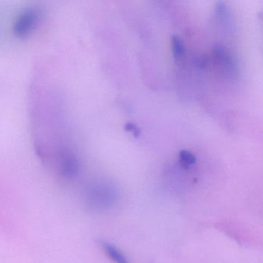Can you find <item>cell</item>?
<instances>
[{
  "label": "cell",
  "instance_id": "7a4b0ae2",
  "mask_svg": "<svg viewBox=\"0 0 263 263\" xmlns=\"http://www.w3.org/2000/svg\"><path fill=\"white\" fill-rule=\"evenodd\" d=\"M41 15V11L37 8H30L21 13L13 27L15 34L24 36L31 33L37 25Z\"/></svg>",
  "mask_w": 263,
  "mask_h": 263
},
{
  "label": "cell",
  "instance_id": "3957f363",
  "mask_svg": "<svg viewBox=\"0 0 263 263\" xmlns=\"http://www.w3.org/2000/svg\"><path fill=\"white\" fill-rule=\"evenodd\" d=\"M213 54L218 69L226 78H233L236 75V62L227 49L221 45L215 46Z\"/></svg>",
  "mask_w": 263,
  "mask_h": 263
},
{
  "label": "cell",
  "instance_id": "5b68a950",
  "mask_svg": "<svg viewBox=\"0 0 263 263\" xmlns=\"http://www.w3.org/2000/svg\"><path fill=\"white\" fill-rule=\"evenodd\" d=\"M172 51L175 58H181L185 53V46L184 41L178 35H173L172 37Z\"/></svg>",
  "mask_w": 263,
  "mask_h": 263
},
{
  "label": "cell",
  "instance_id": "277c9868",
  "mask_svg": "<svg viewBox=\"0 0 263 263\" xmlns=\"http://www.w3.org/2000/svg\"><path fill=\"white\" fill-rule=\"evenodd\" d=\"M101 245L107 256L115 263H130L124 254L116 246L106 241H102Z\"/></svg>",
  "mask_w": 263,
  "mask_h": 263
},
{
  "label": "cell",
  "instance_id": "8992f818",
  "mask_svg": "<svg viewBox=\"0 0 263 263\" xmlns=\"http://www.w3.org/2000/svg\"><path fill=\"white\" fill-rule=\"evenodd\" d=\"M179 158L185 165H193L196 163V157L192 152L187 150H181L179 152Z\"/></svg>",
  "mask_w": 263,
  "mask_h": 263
},
{
  "label": "cell",
  "instance_id": "6da1fadb",
  "mask_svg": "<svg viewBox=\"0 0 263 263\" xmlns=\"http://www.w3.org/2000/svg\"><path fill=\"white\" fill-rule=\"evenodd\" d=\"M118 192L113 184L97 181L90 184L84 193L86 204L95 211H104L115 205Z\"/></svg>",
  "mask_w": 263,
  "mask_h": 263
},
{
  "label": "cell",
  "instance_id": "52a82bcc",
  "mask_svg": "<svg viewBox=\"0 0 263 263\" xmlns=\"http://www.w3.org/2000/svg\"><path fill=\"white\" fill-rule=\"evenodd\" d=\"M124 130L126 132H130L135 138L140 136V129L138 128L136 124H133V123H127L124 126Z\"/></svg>",
  "mask_w": 263,
  "mask_h": 263
}]
</instances>
